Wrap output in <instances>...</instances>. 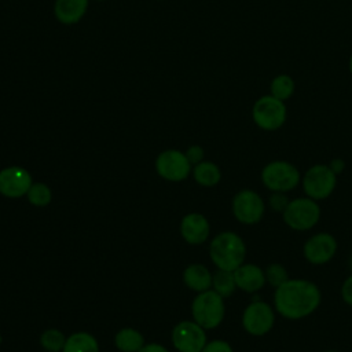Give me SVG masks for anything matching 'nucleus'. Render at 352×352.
Returning <instances> with one entry per match:
<instances>
[{
    "label": "nucleus",
    "mask_w": 352,
    "mask_h": 352,
    "mask_svg": "<svg viewBox=\"0 0 352 352\" xmlns=\"http://www.w3.org/2000/svg\"><path fill=\"white\" fill-rule=\"evenodd\" d=\"M1 342H3V337H1V334H0V345H1Z\"/></svg>",
    "instance_id": "nucleus-34"
},
{
    "label": "nucleus",
    "mask_w": 352,
    "mask_h": 352,
    "mask_svg": "<svg viewBox=\"0 0 352 352\" xmlns=\"http://www.w3.org/2000/svg\"><path fill=\"white\" fill-rule=\"evenodd\" d=\"M180 235L190 245H201L208 241L210 234V224L208 219L198 213H187L180 221Z\"/></svg>",
    "instance_id": "nucleus-14"
},
{
    "label": "nucleus",
    "mask_w": 352,
    "mask_h": 352,
    "mask_svg": "<svg viewBox=\"0 0 352 352\" xmlns=\"http://www.w3.org/2000/svg\"><path fill=\"white\" fill-rule=\"evenodd\" d=\"M232 272L236 287L249 294L260 292L267 285L264 270L257 264L243 263Z\"/></svg>",
    "instance_id": "nucleus-15"
},
{
    "label": "nucleus",
    "mask_w": 352,
    "mask_h": 352,
    "mask_svg": "<svg viewBox=\"0 0 352 352\" xmlns=\"http://www.w3.org/2000/svg\"><path fill=\"white\" fill-rule=\"evenodd\" d=\"M192 177L202 187H213L221 180V170L214 162L202 161L194 165Z\"/></svg>",
    "instance_id": "nucleus-20"
},
{
    "label": "nucleus",
    "mask_w": 352,
    "mask_h": 352,
    "mask_svg": "<svg viewBox=\"0 0 352 352\" xmlns=\"http://www.w3.org/2000/svg\"><path fill=\"white\" fill-rule=\"evenodd\" d=\"M191 164L186 154L179 150H165L155 160L157 173L169 182H182L188 177L191 172Z\"/></svg>",
    "instance_id": "nucleus-12"
},
{
    "label": "nucleus",
    "mask_w": 352,
    "mask_h": 352,
    "mask_svg": "<svg viewBox=\"0 0 352 352\" xmlns=\"http://www.w3.org/2000/svg\"><path fill=\"white\" fill-rule=\"evenodd\" d=\"M324 352H338V351H333V349H330V351H324Z\"/></svg>",
    "instance_id": "nucleus-35"
},
{
    "label": "nucleus",
    "mask_w": 352,
    "mask_h": 352,
    "mask_svg": "<svg viewBox=\"0 0 352 352\" xmlns=\"http://www.w3.org/2000/svg\"><path fill=\"white\" fill-rule=\"evenodd\" d=\"M212 289L219 293L223 298L231 297L236 287L234 272L232 271H224V270H217L213 276H212Z\"/></svg>",
    "instance_id": "nucleus-22"
},
{
    "label": "nucleus",
    "mask_w": 352,
    "mask_h": 352,
    "mask_svg": "<svg viewBox=\"0 0 352 352\" xmlns=\"http://www.w3.org/2000/svg\"><path fill=\"white\" fill-rule=\"evenodd\" d=\"M337 239L333 234L322 231L311 235L302 246L304 258L312 265L327 264L337 253Z\"/></svg>",
    "instance_id": "nucleus-11"
},
{
    "label": "nucleus",
    "mask_w": 352,
    "mask_h": 352,
    "mask_svg": "<svg viewBox=\"0 0 352 352\" xmlns=\"http://www.w3.org/2000/svg\"><path fill=\"white\" fill-rule=\"evenodd\" d=\"M88 0H56L55 15L63 23L78 22L84 15Z\"/></svg>",
    "instance_id": "nucleus-17"
},
{
    "label": "nucleus",
    "mask_w": 352,
    "mask_h": 352,
    "mask_svg": "<svg viewBox=\"0 0 352 352\" xmlns=\"http://www.w3.org/2000/svg\"><path fill=\"white\" fill-rule=\"evenodd\" d=\"M289 197L286 195V192H271L270 198H268V205L272 210L278 212L282 214V212L286 209L287 204H289Z\"/></svg>",
    "instance_id": "nucleus-26"
},
{
    "label": "nucleus",
    "mask_w": 352,
    "mask_h": 352,
    "mask_svg": "<svg viewBox=\"0 0 352 352\" xmlns=\"http://www.w3.org/2000/svg\"><path fill=\"white\" fill-rule=\"evenodd\" d=\"M26 197H28V201L30 205L37 206V208H44L51 202L52 191H51L50 186H47L45 183L37 182L30 186Z\"/></svg>",
    "instance_id": "nucleus-23"
},
{
    "label": "nucleus",
    "mask_w": 352,
    "mask_h": 352,
    "mask_svg": "<svg viewBox=\"0 0 352 352\" xmlns=\"http://www.w3.org/2000/svg\"><path fill=\"white\" fill-rule=\"evenodd\" d=\"M206 342V330L194 320H182L172 330V345L177 352H201Z\"/></svg>",
    "instance_id": "nucleus-10"
},
{
    "label": "nucleus",
    "mask_w": 352,
    "mask_h": 352,
    "mask_svg": "<svg viewBox=\"0 0 352 352\" xmlns=\"http://www.w3.org/2000/svg\"><path fill=\"white\" fill-rule=\"evenodd\" d=\"M201 352H234V349L230 342L224 340H213L206 342Z\"/></svg>",
    "instance_id": "nucleus-27"
},
{
    "label": "nucleus",
    "mask_w": 352,
    "mask_h": 352,
    "mask_svg": "<svg viewBox=\"0 0 352 352\" xmlns=\"http://www.w3.org/2000/svg\"><path fill=\"white\" fill-rule=\"evenodd\" d=\"M209 257L217 270L235 271L245 263V241L234 231L219 232L210 241Z\"/></svg>",
    "instance_id": "nucleus-2"
},
{
    "label": "nucleus",
    "mask_w": 352,
    "mask_h": 352,
    "mask_svg": "<svg viewBox=\"0 0 352 352\" xmlns=\"http://www.w3.org/2000/svg\"><path fill=\"white\" fill-rule=\"evenodd\" d=\"M114 344L121 352H139L146 342L140 331L132 327H124L116 334Z\"/></svg>",
    "instance_id": "nucleus-18"
},
{
    "label": "nucleus",
    "mask_w": 352,
    "mask_h": 352,
    "mask_svg": "<svg viewBox=\"0 0 352 352\" xmlns=\"http://www.w3.org/2000/svg\"><path fill=\"white\" fill-rule=\"evenodd\" d=\"M322 209L319 202L309 197H298L290 199L286 209L282 212L285 224L294 231L312 230L320 220Z\"/></svg>",
    "instance_id": "nucleus-5"
},
{
    "label": "nucleus",
    "mask_w": 352,
    "mask_h": 352,
    "mask_svg": "<svg viewBox=\"0 0 352 352\" xmlns=\"http://www.w3.org/2000/svg\"><path fill=\"white\" fill-rule=\"evenodd\" d=\"M260 180L271 192H289L301 184V173L294 164L274 160L263 166Z\"/></svg>",
    "instance_id": "nucleus-3"
},
{
    "label": "nucleus",
    "mask_w": 352,
    "mask_h": 352,
    "mask_svg": "<svg viewBox=\"0 0 352 352\" xmlns=\"http://www.w3.org/2000/svg\"><path fill=\"white\" fill-rule=\"evenodd\" d=\"M184 154H186V157H187V160L190 161L191 165H197V164L202 162L204 157H205L204 148L201 146H198V144L190 146Z\"/></svg>",
    "instance_id": "nucleus-28"
},
{
    "label": "nucleus",
    "mask_w": 352,
    "mask_h": 352,
    "mask_svg": "<svg viewBox=\"0 0 352 352\" xmlns=\"http://www.w3.org/2000/svg\"><path fill=\"white\" fill-rule=\"evenodd\" d=\"M337 186V175L330 169L329 164H315L301 176V187L305 197L315 201L329 198Z\"/></svg>",
    "instance_id": "nucleus-6"
},
{
    "label": "nucleus",
    "mask_w": 352,
    "mask_h": 352,
    "mask_svg": "<svg viewBox=\"0 0 352 352\" xmlns=\"http://www.w3.org/2000/svg\"><path fill=\"white\" fill-rule=\"evenodd\" d=\"M296 91V82L289 74H278L270 82V95L279 100H289Z\"/></svg>",
    "instance_id": "nucleus-21"
},
{
    "label": "nucleus",
    "mask_w": 352,
    "mask_h": 352,
    "mask_svg": "<svg viewBox=\"0 0 352 352\" xmlns=\"http://www.w3.org/2000/svg\"><path fill=\"white\" fill-rule=\"evenodd\" d=\"M192 320L205 330L216 329L221 324L226 315L224 298L213 289L201 292L191 304Z\"/></svg>",
    "instance_id": "nucleus-4"
},
{
    "label": "nucleus",
    "mask_w": 352,
    "mask_h": 352,
    "mask_svg": "<svg viewBox=\"0 0 352 352\" xmlns=\"http://www.w3.org/2000/svg\"><path fill=\"white\" fill-rule=\"evenodd\" d=\"M264 274H265L267 283L275 289L279 287L280 285H283L289 279V272H287L286 267L282 265L280 263L268 264L264 270Z\"/></svg>",
    "instance_id": "nucleus-25"
},
{
    "label": "nucleus",
    "mask_w": 352,
    "mask_h": 352,
    "mask_svg": "<svg viewBox=\"0 0 352 352\" xmlns=\"http://www.w3.org/2000/svg\"><path fill=\"white\" fill-rule=\"evenodd\" d=\"M212 276L213 274L204 264H190L183 272L184 285L197 293L212 289Z\"/></svg>",
    "instance_id": "nucleus-16"
},
{
    "label": "nucleus",
    "mask_w": 352,
    "mask_h": 352,
    "mask_svg": "<svg viewBox=\"0 0 352 352\" xmlns=\"http://www.w3.org/2000/svg\"><path fill=\"white\" fill-rule=\"evenodd\" d=\"M275 308L267 301L254 300L248 304L242 312L243 330L254 337H263L268 334L275 324Z\"/></svg>",
    "instance_id": "nucleus-8"
},
{
    "label": "nucleus",
    "mask_w": 352,
    "mask_h": 352,
    "mask_svg": "<svg viewBox=\"0 0 352 352\" xmlns=\"http://www.w3.org/2000/svg\"><path fill=\"white\" fill-rule=\"evenodd\" d=\"M329 166H330V169L338 176V175L342 173L344 169H345V161L341 160V158H333V160L329 162Z\"/></svg>",
    "instance_id": "nucleus-30"
},
{
    "label": "nucleus",
    "mask_w": 352,
    "mask_h": 352,
    "mask_svg": "<svg viewBox=\"0 0 352 352\" xmlns=\"http://www.w3.org/2000/svg\"><path fill=\"white\" fill-rule=\"evenodd\" d=\"M62 352H99V344L92 334L77 331L66 338Z\"/></svg>",
    "instance_id": "nucleus-19"
},
{
    "label": "nucleus",
    "mask_w": 352,
    "mask_h": 352,
    "mask_svg": "<svg viewBox=\"0 0 352 352\" xmlns=\"http://www.w3.org/2000/svg\"><path fill=\"white\" fill-rule=\"evenodd\" d=\"M65 334L58 329H47L40 336V345L47 352H62L65 342H66Z\"/></svg>",
    "instance_id": "nucleus-24"
},
{
    "label": "nucleus",
    "mask_w": 352,
    "mask_h": 352,
    "mask_svg": "<svg viewBox=\"0 0 352 352\" xmlns=\"http://www.w3.org/2000/svg\"><path fill=\"white\" fill-rule=\"evenodd\" d=\"M139 352H169V351L161 344L148 342V344H144Z\"/></svg>",
    "instance_id": "nucleus-31"
},
{
    "label": "nucleus",
    "mask_w": 352,
    "mask_h": 352,
    "mask_svg": "<svg viewBox=\"0 0 352 352\" xmlns=\"http://www.w3.org/2000/svg\"><path fill=\"white\" fill-rule=\"evenodd\" d=\"M234 217L246 226H253L261 221L265 214V202L263 197L250 188L239 190L231 202Z\"/></svg>",
    "instance_id": "nucleus-9"
},
{
    "label": "nucleus",
    "mask_w": 352,
    "mask_h": 352,
    "mask_svg": "<svg viewBox=\"0 0 352 352\" xmlns=\"http://www.w3.org/2000/svg\"><path fill=\"white\" fill-rule=\"evenodd\" d=\"M253 122L263 131H276L286 122L287 109L283 100L272 95L260 96L252 107Z\"/></svg>",
    "instance_id": "nucleus-7"
},
{
    "label": "nucleus",
    "mask_w": 352,
    "mask_h": 352,
    "mask_svg": "<svg viewBox=\"0 0 352 352\" xmlns=\"http://www.w3.org/2000/svg\"><path fill=\"white\" fill-rule=\"evenodd\" d=\"M320 302L319 286L304 278H289L274 292V308L287 320H300L312 315Z\"/></svg>",
    "instance_id": "nucleus-1"
},
{
    "label": "nucleus",
    "mask_w": 352,
    "mask_h": 352,
    "mask_svg": "<svg viewBox=\"0 0 352 352\" xmlns=\"http://www.w3.org/2000/svg\"><path fill=\"white\" fill-rule=\"evenodd\" d=\"M32 184V175L22 166H8L0 170V194L7 198L26 195Z\"/></svg>",
    "instance_id": "nucleus-13"
},
{
    "label": "nucleus",
    "mask_w": 352,
    "mask_h": 352,
    "mask_svg": "<svg viewBox=\"0 0 352 352\" xmlns=\"http://www.w3.org/2000/svg\"><path fill=\"white\" fill-rule=\"evenodd\" d=\"M341 298L346 305L352 307V274L341 285Z\"/></svg>",
    "instance_id": "nucleus-29"
},
{
    "label": "nucleus",
    "mask_w": 352,
    "mask_h": 352,
    "mask_svg": "<svg viewBox=\"0 0 352 352\" xmlns=\"http://www.w3.org/2000/svg\"><path fill=\"white\" fill-rule=\"evenodd\" d=\"M348 66H349V72H351V74H352V54H351V56H349V63H348Z\"/></svg>",
    "instance_id": "nucleus-32"
},
{
    "label": "nucleus",
    "mask_w": 352,
    "mask_h": 352,
    "mask_svg": "<svg viewBox=\"0 0 352 352\" xmlns=\"http://www.w3.org/2000/svg\"><path fill=\"white\" fill-rule=\"evenodd\" d=\"M349 268H351V271H352V256H351V258H349Z\"/></svg>",
    "instance_id": "nucleus-33"
}]
</instances>
